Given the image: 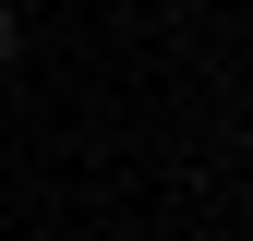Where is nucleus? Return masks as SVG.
<instances>
[{
  "mask_svg": "<svg viewBox=\"0 0 253 241\" xmlns=\"http://www.w3.org/2000/svg\"><path fill=\"white\" fill-rule=\"evenodd\" d=\"M0 60H12V0H0Z\"/></svg>",
  "mask_w": 253,
  "mask_h": 241,
  "instance_id": "f257e3e1",
  "label": "nucleus"
}]
</instances>
